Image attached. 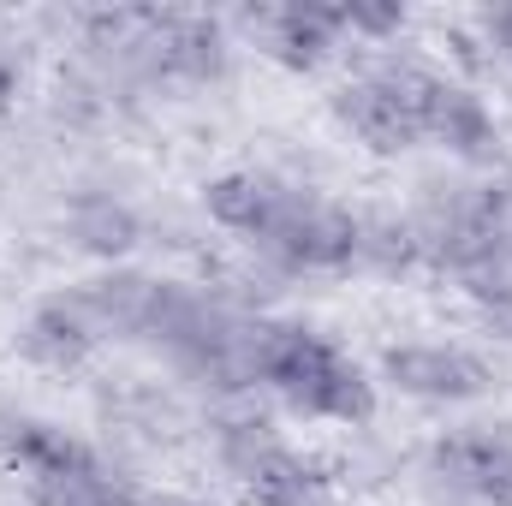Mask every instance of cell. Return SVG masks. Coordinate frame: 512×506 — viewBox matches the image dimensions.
Here are the masks:
<instances>
[{
	"label": "cell",
	"mask_w": 512,
	"mask_h": 506,
	"mask_svg": "<svg viewBox=\"0 0 512 506\" xmlns=\"http://www.w3.org/2000/svg\"><path fill=\"white\" fill-rule=\"evenodd\" d=\"M30 506H143V495L131 489L120 471H108V459H90L78 471H48L24 483Z\"/></svg>",
	"instance_id": "13"
},
{
	"label": "cell",
	"mask_w": 512,
	"mask_h": 506,
	"mask_svg": "<svg viewBox=\"0 0 512 506\" xmlns=\"http://www.w3.org/2000/svg\"><path fill=\"white\" fill-rule=\"evenodd\" d=\"M96 346H102V334L90 328V316L78 310L72 292L42 298V304L24 316V328H18V358H24L30 370H54V376L84 370Z\"/></svg>",
	"instance_id": "7"
},
{
	"label": "cell",
	"mask_w": 512,
	"mask_h": 506,
	"mask_svg": "<svg viewBox=\"0 0 512 506\" xmlns=\"http://www.w3.org/2000/svg\"><path fill=\"white\" fill-rule=\"evenodd\" d=\"M251 251L274 274H352V209H340L310 185L280 179Z\"/></svg>",
	"instance_id": "2"
},
{
	"label": "cell",
	"mask_w": 512,
	"mask_h": 506,
	"mask_svg": "<svg viewBox=\"0 0 512 506\" xmlns=\"http://www.w3.org/2000/svg\"><path fill=\"white\" fill-rule=\"evenodd\" d=\"M423 256H417V233L405 215H387V209H364L352 215V274H382L399 280L411 274Z\"/></svg>",
	"instance_id": "12"
},
{
	"label": "cell",
	"mask_w": 512,
	"mask_h": 506,
	"mask_svg": "<svg viewBox=\"0 0 512 506\" xmlns=\"http://www.w3.org/2000/svg\"><path fill=\"white\" fill-rule=\"evenodd\" d=\"M382 381L399 387L405 399H435V405H465L501 387L495 358L471 352V346H441V340H411V346H387L382 352Z\"/></svg>",
	"instance_id": "3"
},
{
	"label": "cell",
	"mask_w": 512,
	"mask_h": 506,
	"mask_svg": "<svg viewBox=\"0 0 512 506\" xmlns=\"http://www.w3.org/2000/svg\"><path fill=\"white\" fill-rule=\"evenodd\" d=\"M477 30L489 36L495 60H507L512 66V6H489V12H477Z\"/></svg>",
	"instance_id": "18"
},
{
	"label": "cell",
	"mask_w": 512,
	"mask_h": 506,
	"mask_svg": "<svg viewBox=\"0 0 512 506\" xmlns=\"http://www.w3.org/2000/svg\"><path fill=\"white\" fill-rule=\"evenodd\" d=\"M239 483H245L251 506H328L340 471H334V459L298 453L292 441H280V447H268V453L256 459Z\"/></svg>",
	"instance_id": "8"
},
{
	"label": "cell",
	"mask_w": 512,
	"mask_h": 506,
	"mask_svg": "<svg viewBox=\"0 0 512 506\" xmlns=\"http://www.w3.org/2000/svg\"><path fill=\"white\" fill-rule=\"evenodd\" d=\"M143 506H209V501H191V495H155V501H143Z\"/></svg>",
	"instance_id": "19"
},
{
	"label": "cell",
	"mask_w": 512,
	"mask_h": 506,
	"mask_svg": "<svg viewBox=\"0 0 512 506\" xmlns=\"http://www.w3.org/2000/svg\"><path fill=\"white\" fill-rule=\"evenodd\" d=\"M274 191H280V179H274V173L239 167V173H221V179H209V185H203V209H209V221H215V227H227L233 239H245V245H251L256 227L268 221Z\"/></svg>",
	"instance_id": "14"
},
{
	"label": "cell",
	"mask_w": 512,
	"mask_h": 506,
	"mask_svg": "<svg viewBox=\"0 0 512 506\" xmlns=\"http://www.w3.org/2000/svg\"><path fill=\"white\" fill-rule=\"evenodd\" d=\"M209 429H215V453H221V465H227L233 477H245L268 447H280L274 417H268V411H251V405H239V399H233Z\"/></svg>",
	"instance_id": "15"
},
{
	"label": "cell",
	"mask_w": 512,
	"mask_h": 506,
	"mask_svg": "<svg viewBox=\"0 0 512 506\" xmlns=\"http://www.w3.org/2000/svg\"><path fill=\"white\" fill-rule=\"evenodd\" d=\"M239 30H251L262 54H274L286 72H316L340 36H346V6H322V0H286V6H245Z\"/></svg>",
	"instance_id": "5"
},
{
	"label": "cell",
	"mask_w": 512,
	"mask_h": 506,
	"mask_svg": "<svg viewBox=\"0 0 512 506\" xmlns=\"http://www.w3.org/2000/svg\"><path fill=\"white\" fill-rule=\"evenodd\" d=\"M0 459L18 471V483H30V477H48V471H78V465H90L102 453L90 441H78V435L30 417V411L0 405Z\"/></svg>",
	"instance_id": "10"
},
{
	"label": "cell",
	"mask_w": 512,
	"mask_h": 506,
	"mask_svg": "<svg viewBox=\"0 0 512 506\" xmlns=\"http://www.w3.org/2000/svg\"><path fill=\"white\" fill-rule=\"evenodd\" d=\"M328 114L352 131L364 149H376V155H411V149L423 143L417 114L387 90L382 78H370V72H352V78L328 96Z\"/></svg>",
	"instance_id": "6"
},
{
	"label": "cell",
	"mask_w": 512,
	"mask_h": 506,
	"mask_svg": "<svg viewBox=\"0 0 512 506\" xmlns=\"http://www.w3.org/2000/svg\"><path fill=\"white\" fill-rule=\"evenodd\" d=\"M66 239L84 256H102V262H120V256L137 251L143 239V215L131 209L126 197H108V191H78L60 215Z\"/></svg>",
	"instance_id": "11"
},
{
	"label": "cell",
	"mask_w": 512,
	"mask_h": 506,
	"mask_svg": "<svg viewBox=\"0 0 512 506\" xmlns=\"http://www.w3.org/2000/svg\"><path fill=\"white\" fill-rule=\"evenodd\" d=\"M459 286H465V298L477 304L483 328L501 334V340H512V262H489V268L465 274Z\"/></svg>",
	"instance_id": "16"
},
{
	"label": "cell",
	"mask_w": 512,
	"mask_h": 506,
	"mask_svg": "<svg viewBox=\"0 0 512 506\" xmlns=\"http://www.w3.org/2000/svg\"><path fill=\"white\" fill-rule=\"evenodd\" d=\"M417 126H423V143H441L465 167H501L507 161L501 126L483 108V96L465 90V84H453L447 72H429V84L417 96Z\"/></svg>",
	"instance_id": "4"
},
{
	"label": "cell",
	"mask_w": 512,
	"mask_h": 506,
	"mask_svg": "<svg viewBox=\"0 0 512 506\" xmlns=\"http://www.w3.org/2000/svg\"><path fill=\"white\" fill-rule=\"evenodd\" d=\"M66 292L78 298V310L90 316V328L102 340H143V322H149V304H155V274L108 268V274H90Z\"/></svg>",
	"instance_id": "9"
},
{
	"label": "cell",
	"mask_w": 512,
	"mask_h": 506,
	"mask_svg": "<svg viewBox=\"0 0 512 506\" xmlns=\"http://www.w3.org/2000/svg\"><path fill=\"white\" fill-rule=\"evenodd\" d=\"M256 381L298 417L310 423H370L376 417V381L358 370L334 340H322L304 322H268L262 328V358Z\"/></svg>",
	"instance_id": "1"
},
{
	"label": "cell",
	"mask_w": 512,
	"mask_h": 506,
	"mask_svg": "<svg viewBox=\"0 0 512 506\" xmlns=\"http://www.w3.org/2000/svg\"><path fill=\"white\" fill-rule=\"evenodd\" d=\"M346 30H352V36H370V42L399 36V30H405V6H370V0H346Z\"/></svg>",
	"instance_id": "17"
}]
</instances>
